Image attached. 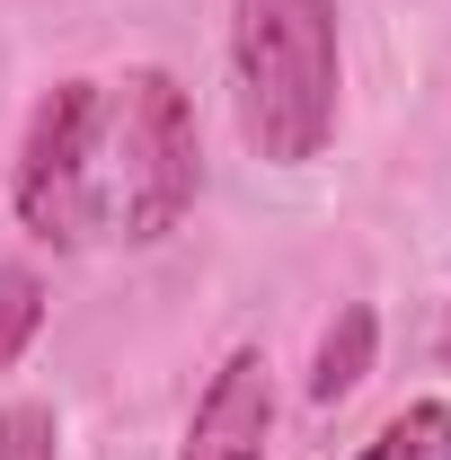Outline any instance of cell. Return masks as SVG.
<instances>
[{
	"mask_svg": "<svg viewBox=\"0 0 451 460\" xmlns=\"http://www.w3.org/2000/svg\"><path fill=\"white\" fill-rule=\"evenodd\" d=\"M36 328H45V275L36 266H0V372L36 345Z\"/></svg>",
	"mask_w": 451,
	"mask_h": 460,
	"instance_id": "52a82bcc",
	"label": "cell"
},
{
	"mask_svg": "<svg viewBox=\"0 0 451 460\" xmlns=\"http://www.w3.org/2000/svg\"><path fill=\"white\" fill-rule=\"evenodd\" d=\"M443 372H451V319H443Z\"/></svg>",
	"mask_w": 451,
	"mask_h": 460,
	"instance_id": "9c48e42d",
	"label": "cell"
},
{
	"mask_svg": "<svg viewBox=\"0 0 451 460\" xmlns=\"http://www.w3.org/2000/svg\"><path fill=\"white\" fill-rule=\"evenodd\" d=\"M0 460H62V425L45 399H9L0 407Z\"/></svg>",
	"mask_w": 451,
	"mask_h": 460,
	"instance_id": "ba28073f",
	"label": "cell"
},
{
	"mask_svg": "<svg viewBox=\"0 0 451 460\" xmlns=\"http://www.w3.org/2000/svg\"><path fill=\"white\" fill-rule=\"evenodd\" d=\"M354 460H451V407L443 399H407Z\"/></svg>",
	"mask_w": 451,
	"mask_h": 460,
	"instance_id": "8992f818",
	"label": "cell"
},
{
	"mask_svg": "<svg viewBox=\"0 0 451 460\" xmlns=\"http://www.w3.org/2000/svg\"><path fill=\"white\" fill-rule=\"evenodd\" d=\"M372 354H381V310L372 301H345L337 319L319 328V354H310V407H337L372 381Z\"/></svg>",
	"mask_w": 451,
	"mask_h": 460,
	"instance_id": "5b68a950",
	"label": "cell"
},
{
	"mask_svg": "<svg viewBox=\"0 0 451 460\" xmlns=\"http://www.w3.org/2000/svg\"><path fill=\"white\" fill-rule=\"evenodd\" d=\"M230 89L248 151L266 169H310L345 107L337 0H230Z\"/></svg>",
	"mask_w": 451,
	"mask_h": 460,
	"instance_id": "6da1fadb",
	"label": "cell"
},
{
	"mask_svg": "<svg viewBox=\"0 0 451 460\" xmlns=\"http://www.w3.org/2000/svg\"><path fill=\"white\" fill-rule=\"evenodd\" d=\"M89 160H98V80H54L27 115L18 169H9V204L45 248H89L98 239Z\"/></svg>",
	"mask_w": 451,
	"mask_h": 460,
	"instance_id": "3957f363",
	"label": "cell"
},
{
	"mask_svg": "<svg viewBox=\"0 0 451 460\" xmlns=\"http://www.w3.org/2000/svg\"><path fill=\"white\" fill-rule=\"evenodd\" d=\"M266 443H275V363L257 345H239V354H222V372L204 381L177 460H266Z\"/></svg>",
	"mask_w": 451,
	"mask_h": 460,
	"instance_id": "277c9868",
	"label": "cell"
},
{
	"mask_svg": "<svg viewBox=\"0 0 451 460\" xmlns=\"http://www.w3.org/2000/svg\"><path fill=\"white\" fill-rule=\"evenodd\" d=\"M89 195H98V239H124V248H160L195 213V195H204V133H195V98L177 89V71L142 62L124 80H98Z\"/></svg>",
	"mask_w": 451,
	"mask_h": 460,
	"instance_id": "7a4b0ae2",
	"label": "cell"
}]
</instances>
